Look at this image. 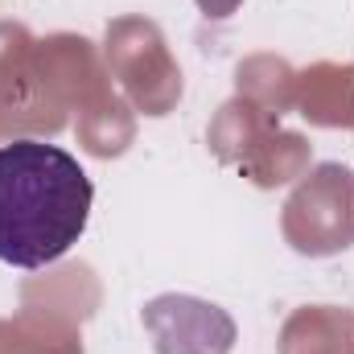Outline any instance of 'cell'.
Instances as JSON below:
<instances>
[{
	"instance_id": "cell-1",
	"label": "cell",
	"mask_w": 354,
	"mask_h": 354,
	"mask_svg": "<svg viewBox=\"0 0 354 354\" xmlns=\"http://www.w3.org/2000/svg\"><path fill=\"white\" fill-rule=\"evenodd\" d=\"M87 169L58 145H0V264L46 268L62 260L91 218Z\"/></svg>"
}]
</instances>
